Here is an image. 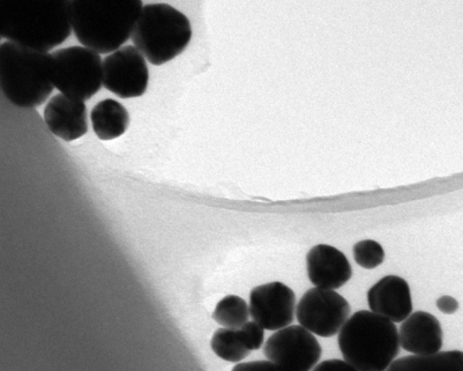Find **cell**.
<instances>
[{
  "label": "cell",
  "mask_w": 463,
  "mask_h": 371,
  "mask_svg": "<svg viewBox=\"0 0 463 371\" xmlns=\"http://www.w3.org/2000/svg\"><path fill=\"white\" fill-rule=\"evenodd\" d=\"M144 6L141 0H71L72 32L96 53H114L132 37Z\"/></svg>",
  "instance_id": "obj_1"
},
{
  "label": "cell",
  "mask_w": 463,
  "mask_h": 371,
  "mask_svg": "<svg viewBox=\"0 0 463 371\" xmlns=\"http://www.w3.org/2000/svg\"><path fill=\"white\" fill-rule=\"evenodd\" d=\"M72 32L71 2H4L0 36L21 46L46 52L63 43Z\"/></svg>",
  "instance_id": "obj_2"
},
{
  "label": "cell",
  "mask_w": 463,
  "mask_h": 371,
  "mask_svg": "<svg viewBox=\"0 0 463 371\" xmlns=\"http://www.w3.org/2000/svg\"><path fill=\"white\" fill-rule=\"evenodd\" d=\"M0 86L14 106L39 108L55 88L53 57L46 52L4 43L0 47Z\"/></svg>",
  "instance_id": "obj_3"
},
{
  "label": "cell",
  "mask_w": 463,
  "mask_h": 371,
  "mask_svg": "<svg viewBox=\"0 0 463 371\" xmlns=\"http://www.w3.org/2000/svg\"><path fill=\"white\" fill-rule=\"evenodd\" d=\"M338 344L343 358L360 371H386L401 351L397 325L371 310L348 319Z\"/></svg>",
  "instance_id": "obj_4"
},
{
  "label": "cell",
  "mask_w": 463,
  "mask_h": 371,
  "mask_svg": "<svg viewBox=\"0 0 463 371\" xmlns=\"http://www.w3.org/2000/svg\"><path fill=\"white\" fill-rule=\"evenodd\" d=\"M192 35L184 14L167 4H149L141 11L131 39L149 63L162 65L181 55Z\"/></svg>",
  "instance_id": "obj_5"
},
{
  "label": "cell",
  "mask_w": 463,
  "mask_h": 371,
  "mask_svg": "<svg viewBox=\"0 0 463 371\" xmlns=\"http://www.w3.org/2000/svg\"><path fill=\"white\" fill-rule=\"evenodd\" d=\"M57 90L69 98L89 100L103 85V62L86 47H70L52 53Z\"/></svg>",
  "instance_id": "obj_6"
},
{
  "label": "cell",
  "mask_w": 463,
  "mask_h": 371,
  "mask_svg": "<svg viewBox=\"0 0 463 371\" xmlns=\"http://www.w3.org/2000/svg\"><path fill=\"white\" fill-rule=\"evenodd\" d=\"M349 302L335 290L312 288L297 306V319L305 329L320 338L340 333L350 318Z\"/></svg>",
  "instance_id": "obj_7"
},
{
  "label": "cell",
  "mask_w": 463,
  "mask_h": 371,
  "mask_svg": "<svg viewBox=\"0 0 463 371\" xmlns=\"http://www.w3.org/2000/svg\"><path fill=\"white\" fill-rule=\"evenodd\" d=\"M266 358L288 371H311L317 366L323 348L315 334L301 325L274 332L264 347Z\"/></svg>",
  "instance_id": "obj_8"
},
{
  "label": "cell",
  "mask_w": 463,
  "mask_h": 371,
  "mask_svg": "<svg viewBox=\"0 0 463 371\" xmlns=\"http://www.w3.org/2000/svg\"><path fill=\"white\" fill-rule=\"evenodd\" d=\"M148 81L146 58L136 47H122L104 58L103 86L118 98H140L146 91Z\"/></svg>",
  "instance_id": "obj_9"
},
{
  "label": "cell",
  "mask_w": 463,
  "mask_h": 371,
  "mask_svg": "<svg viewBox=\"0 0 463 371\" xmlns=\"http://www.w3.org/2000/svg\"><path fill=\"white\" fill-rule=\"evenodd\" d=\"M296 294L281 281L253 288L250 296L252 320L268 331L288 328L295 320Z\"/></svg>",
  "instance_id": "obj_10"
},
{
  "label": "cell",
  "mask_w": 463,
  "mask_h": 371,
  "mask_svg": "<svg viewBox=\"0 0 463 371\" xmlns=\"http://www.w3.org/2000/svg\"><path fill=\"white\" fill-rule=\"evenodd\" d=\"M306 269L313 285L337 290L353 277V267L341 251L328 244H317L306 256Z\"/></svg>",
  "instance_id": "obj_11"
},
{
  "label": "cell",
  "mask_w": 463,
  "mask_h": 371,
  "mask_svg": "<svg viewBox=\"0 0 463 371\" xmlns=\"http://www.w3.org/2000/svg\"><path fill=\"white\" fill-rule=\"evenodd\" d=\"M371 311L393 323H402L412 314L413 301L408 281L398 276H386L368 292Z\"/></svg>",
  "instance_id": "obj_12"
},
{
  "label": "cell",
  "mask_w": 463,
  "mask_h": 371,
  "mask_svg": "<svg viewBox=\"0 0 463 371\" xmlns=\"http://www.w3.org/2000/svg\"><path fill=\"white\" fill-rule=\"evenodd\" d=\"M43 119L54 136L73 142L88 132V110L85 101L57 94L43 110Z\"/></svg>",
  "instance_id": "obj_13"
},
{
  "label": "cell",
  "mask_w": 463,
  "mask_h": 371,
  "mask_svg": "<svg viewBox=\"0 0 463 371\" xmlns=\"http://www.w3.org/2000/svg\"><path fill=\"white\" fill-rule=\"evenodd\" d=\"M401 347L413 355H434L443 347V329L438 319L428 311L418 310L402 323Z\"/></svg>",
  "instance_id": "obj_14"
},
{
  "label": "cell",
  "mask_w": 463,
  "mask_h": 371,
  "mask_svg": "<svg viewBox=\"0 0 463 371\" xmlns=\"http://www.w3.org/2000/svg\"><path fill=\"white\" fill-rule=\"evenodd\" d=\"M91 122L97 138L101 140H113L122 137L128 129L130 116L121 102L108 99L93 108Z\"/></svg>",
  "instance_id": "obj_15"
},
{
  "label": "cell",
  "mask_w": 463,
  "mask_h": 371,
  "mask_svg": "<svg viewBox=\"0 0 463 371\" xmlns=\"http://www.w3.org/2000/svg\"><path fill=\"white\" fill-rule=\"evenodd\" d=\"M386 371H463V352L411 355L392 362Z\"/></svg>",
  "instance_id": "obj_16"
},
{
  "label": "cell",
  "mask_w": 463,
  "mask_h": 371,
  "mask_svg": "<svg viewBox=\"0 0 463 371\" xmlns=\"http://www.w3.org/2000/svg\"><path fill=\"white\" fill-rule=\"evenodd\" d=\"M213 351L218 357L230 363H239L248 358L250 350L241 338L239 329L220 328L212 338Z\"/></svg>",
  "instance_id": "obj_17"
},
{
  "label": "cell",
  "mask_w": 463,
  "mask_h": 371,
  "mask_svg": "<svg viewBox=\"0 0 463 371\" xmlns=\"http://www.w3.org/2000/svg\"><path fill=\"white\" fill-rule=\"evenodd\" d=\"M250 307L241 297L228 295L216 304L213 320L223 328L239 329L249 322Z\"/></svg>",
  "instance_id": "obj_18"
},
{
  "label": "cell",
  "mask_w": 463,
  "mask_h": 371,
  "mask_svg": "<svg viewBox=\"0 0 463 371\" xmlns=\"http://www.w3.org/2000/svg\"><path fill=\"white\" fill-rule=\"evenodd\" d=\"M355 262L364 270H374L384 262L385 252L375 241L358 242L354 247Z\"/></svg>",
  "instance_id": "obj_19"
},
{
  "label": "cell",
  "mask_w": 463,
  "mask_h": 371,
  "mask_svg": "<svg viewBox=\"0 0 463 371\" xmlns=\"http://www.w3.org/2000/svg\"><path fill=\"white\" fill-rule=\"evenodd\" d=\"M246 347L256 351L264 344L265 329L255 321L248 322L239 328Z\"/></svg>",
  "instance_id": "obj_20"
},
{
  "label": "cell",
  "mask_w": 463,
  "mask_h": 371,
  "mask_svg": "<svg viewBox=\"0 0 463 371\" xmlns=\"http://www.w3.org/2000/svg\"><path fill=\"white\" fill-rule=\"evenodd\" d=\"M232 371H288L270 361L239 363Z\"/></svg>",
  "instance_id": "obj_21"
},
{
  "label": "cell",
  "mask_w": 463,
  "mask_h": 371,
  "mask_svg": "<svg viewBox=\"0 0 463 371\" xmlns=\"http://www.w3.org/2000/svg\"><path fill=\"white\" fill-rule=\"evenodd\" d=\"M312 371H360L346 361L339 359L326 360L319 363Z\"/></svg>",
  "instance_id": "obj_22"
},
{
  "label": "cell",
  "mask_w": 463,
  "mask_h": 371,
  "mask_svg": "<svg viewBox=\"0 0 463 371\" xmlns=\"http://www.w3.org/2000/svg\"><path fill=\"white\" fill-rule=\"evenodd\" d=\"M437 308L445 315H453L459 309V302L452 296H442L437 300Z\"/></svg>",
  "instance_id": "obj_23"
}]
</instances>
